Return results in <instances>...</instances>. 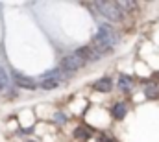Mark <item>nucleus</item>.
<instances>
[{
	"label": "nucleus",
	"instance_id": "1",
	"mask_svg": "<svg viewBox=\"0 0 159 142\" xmlns=\"http://www.w3.org/2000/svg\"><path fill=\"white\" fill-rule=\"evenodd\" d=\"M115 44H117V33H115V30L111 28V24H102L98 28L94 39H93V48L98 54H104V52H109Z\"/></svg>",
	"mask_w": 159,
	"mask_h": 142
},
{
	"label": "nucleus",
	"instance_id": "2",
	"mask_svg": "<svg viewBox=\"0 0 159 142\" xmlns=\"http://www.w3.org/2000/svg\"><path fill=\"white\" fill-rule=\"evenodd\" d=\"M98 9H100V13L106 17V19H109L111 22H117L122 19V11H120L119 4L117 2H96L94 4Z\"/></svg>",
	"mask_w": 159,
	"mask_h": 142
},
{
	"label": "nucleus",
	"instance_id": "3",
	"mask_svg": "<svg viewBox=\"0 0 159 142\" xmlns=\"http://www.w3.org/2000/svg\"><path fill=\"white\" fill-rule=\"evenodd\" d=\"M83 65H85V63L80 59L76 54H69V55H65L63 61H61V69L67 70V72H76V70H80Z\"/></svg>",
	"mask_w": 159,
	"mask_h": 142
},
{
	"label": "nucleus",
	"instance_id": "4",
	"mask_svg": "<svg viewBox=\"0 0 159 142\" xmlns=\"http://www.w3.org/2000/svg\"><path fill=\"white\" fill-rule=\"evenodd\" d=\"M13 79H15V85L20 87V89H28V91H35V89H37V87H35V81H34L32 78L20 74V72H13Z\"/></svg>",
	"mask_w": 159,
	"mask_h": 142
},
{
	"label": "nucleus",
	"instance_id": "5",
	"mask_svg": "<svg viewBox=\"0 0 159 142\" xmlns=\"http://www.w3.org/2000/svg\"><path fill=\"white\" fill-rule=\"evenodd\" d=\"M111 87H113V81H111L109 78H102V79H98V81L94 83V89H96L98 92H109Z\"/></svg>",
	"mask_w": 159,
	"mask_h": 142
},
{
	"label": "nucleus",
	"instance_id": "6",
	"mask_svg": "<svg viewBox=\"0 0 159 142\" xmlns=\"http://www.w3.org/2000/svg\"><path fill=\"white\" fill-rule=\"evenodd\" d=\"M59 81H61V79H54V78L43 79V81L39 83V89H43V91H54V89L59 87Z\"/></svg>",
	"mask_w": 159,
	"mask_h": 142
},
{
	"label": "nucleus",
	"instance_id": "7",
	"mask_svg": "<svg viewBox=\"0 0 159 142\" xmlns=\"http://www.w3.org/2000/svg\"><path fill=\"white\" fill-rule=\"evenodd\" d=\"M113 116L117 118V120H122L124 116H126V113H128V107H126V104H122V102H119V104H115L113 105Z\"/></svg>",
	"mask_w": 159,
	"mask_h": 142
},
{
	"label": "nucleus",
	"instance_id": "8",
	"mask_svg": "<svg viewBox=\"0 0 159 142\" xmlns=\"http://www.w3.org/2000/svg\"><path fill=\"white\" fill-rule=\"evenodd\" d=\"M7 89H9V76H7V72L0 67V94H4Z\"/></svg>",
	"mask_w": 159,
	"mask_h": 142
},
{
	"label": "nucleus",
	"instance_id": "9",
	"mask_svg": "<svg viewBox=\"0 0 159 142\" xmlns=\"http://www.w3.org/2000/svg\"><path fill=\"white\" fill-rule=\"evenodd\" d=\"M119 89L124 91V92L131 91V78L129 76H120L119 78Z\"/></svg>",
	"mask_w": 159,
	"mask_h": 142
},
{
	"label": "nucleus",
	"instance_id": "10",
	"mask_svg": "<svg viewBox=\"0 0 159 142\" xmlns=\"http://www.w3.org/2000/svg\"><path fill=\"white\" fill-rule=\"evenodd\" d=\"M144 94L148 98H159V87L157 85H146L144 87Z\"/></svg>",
	"mask_w": 159,
	"mask_h": 142
},
{
	"label": "nucleus",
	"instance_id": "11",
	"mask_svg": "<svg viewBox=\"0 0 159 142\" xmlns=\"http://www.w3.org/2000/svg\"><path fill=\"white\" fill-rule=\"evenodd\" d=\"M74 137H76V139H89V137H91V129H89V127H78V129L74 131Z\"/></svg>",
	"mask_w": 159,
	"mask_h": 142
},
{
	"label": "nucleus",
	"instance_id": "12",
	"mask_svg": "<svg viewBox=\"0 0 159 142\" xmlns=\"http://www.w3.org/2000/svg\"><path fill=\"white\" fill-rule=\"evenodd\" d=\"M54 120H56V122H59V124H65V122H67V118H65L63 114H56V118H54Z\"/></svg>",
	"mask_w": 159,
	"mask_h": 142
}]
</instances>
